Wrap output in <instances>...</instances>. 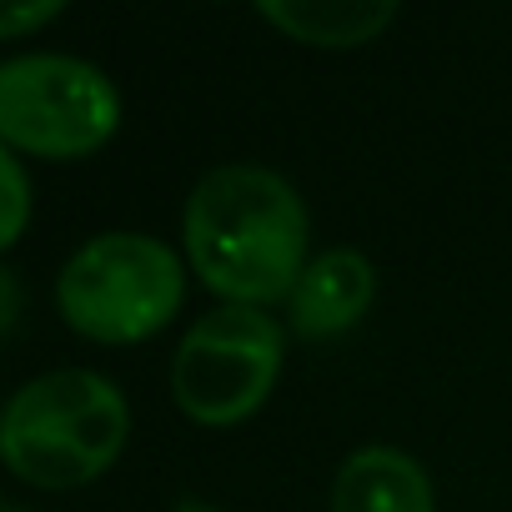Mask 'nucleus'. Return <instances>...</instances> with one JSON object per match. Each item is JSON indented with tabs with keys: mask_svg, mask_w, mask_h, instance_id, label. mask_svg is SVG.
Returning a JSON list of instances; mask_svg holds the SVG:
<instances>
[{
	"mask_svg": "<svg viewBox=\"0 0 512 512\" xmlns=\"http://www.w3.org/2000/svg\"><path fill=\"white\" fill-rule=\"evenodd\" d=\"M181 241L206 292H216L231 307L262 312L272 302H287L312 262V221L302 191L282 171L256 161L211 166L191 186Z\"/></svg>",
	"mask_w": 512,
	"mask_h": 512,
	"instance_id": "1",
	"label": "nucleus"
},
{
	"mask_svg": "<svg viewBox=\"0 0 512 512\" xmlns=\"http://www.w3.org/2000/svg\"><path fill=\"white\" fill-rule=\"evenodd\" d=\"M126 432H131L126 392L91 367H61L31 377L6 402L0 457L21 482L66 492L96 482L121 457Z\"/></svg>",
	"mask_w": 512,
	"mask_h": 512,
	"instance_id": "2",
	"label": "nucleus"
},
{
	"mask_svg": "<svg viewBox=\"0 0 512 512\" xmlns=\"http://www.w3.org/2000/svg\"><path fill=\"white\" fill-rule=\"evenodd\" d=\"M186 297L181 256L146 231H101L81 241L56 277V307L71 332L126 347L156 337Z\"/></svg>",
	"mask_w": 512,
	"mask_h": 512,
	"instance_id": "3",
	"label": "nucleus"
},
{
	"mask_svg": "<svg viewBox=\"0 0 512 512\" xmlns=\"http://www.w3.org/2000/svg\"><path fill=\"white\" fill-rule=\"evenodd\" d=\"M121 126V91L81 56L31 51L0 66V141L6 151L76 161L101 151Z\"/></svg>",
	"mask_w": 512,
	"mask_h": 512,
	"instance_id": "4",
	"label": "nucleus"
},
{
	"mask_svg": "<svg viewBox=\"0 0 512 512\" xmlns=\"http://www.w3.org/2000/svg\"><path fill=\"white\" fill-rule=\"evenodd\" d=\"M287 337L262 307H231L196 317L171 357V397L201 427H231L262 407L282 377Z\"/></svg>",
	"mask_w": 512,
	"mask_h": 512,
	"instance_id": "5",
	"label": "nucleus"
},
{
	"mask_svg": "<svg viewBox=\"0 0 512 512\" xmlns=\"http://www.w3.org/2000/svg\"><path fill=\"white\" fill-rule=\"evenodd\" d=\"M377 297V267L357 246H332L322 256H312L302 282L287 297V322L302 337H342L347 327H357L367 317Z\"/></svg>",
	"mask_w": 512,
	"mask_h": 512,
	"instance_id": "6",
	"label": "nucleus"
},
{
	"mask_svg": "<svg viewBox=\"0 0 512 512\" xmlns=\"http://www.w3.org/2000/svg\"><path fill=\"white\" fill-rule=\"evenodd\" d=\"M332 512H437L432 477L402 447H357L332 482Z\"/></svg>",
	"mask_w": 512,
	"mask_h": 512,
	"instance_id": "7",
	"label": "nucleus"
},
{
	"mask_svg": "<svg viewBox=\"0 0 512 512\" xmlns=\"http://www.w3.org/2000/svg\"><path fill=\"white\" fill-rule=\"evenodd\" d=\"M262 21L302 46H367L397 21V0H262Z\"/></svg>",
	"mask_w": 512,
	"mask_h": 512,
	"instance_id": "8",
	"label": "nucleus"
},
{
	"mask_svg": "<svg viewBox=\"0 0 512 512\" xmlns=\"http://www.w3.org/2000/svg\"><path fill=\"white\" fill-rule=\"evenodd\" d=\"M0 181H6V221H0V241L16 246L26 221H31V181H26V166L16 151L0 156Z\"/></svg>",
	"mask_w": 512,
	"mask_h": 512,
	"instance_id": "9",
	"label": "nucleus"
},
{
	"mask_svg": "<svg viewBox=\"0 0 512 512\" xmlns=\"http://www.w3.org/2000/svg\"><path fill=\"white\" fill-rule=\"evenodd\" d=\"M66 6L61 0H41V6H6L0 11V36H26V31H36V26H46V21H56Z\"/></svg>",
	"mask_w": 512,
	"mask_h": 512,
	"instance_id": "10",
	"label": "nucleus"
},
{
	"mask_svg": "<svg viewBox=\"0 0 512 512\" xmlns=\"http://www.w3.org/2000/svg\"><path fill=\"white\" fill-rule=\"evenodd\" d=\"M176 512H211V507H201V502H181Z\"/></svg>",
	"mask_w": 512,
	"mask_h": 512,
	"instance_id": "11",
	"label": "nucleus"
}]
</instances>
